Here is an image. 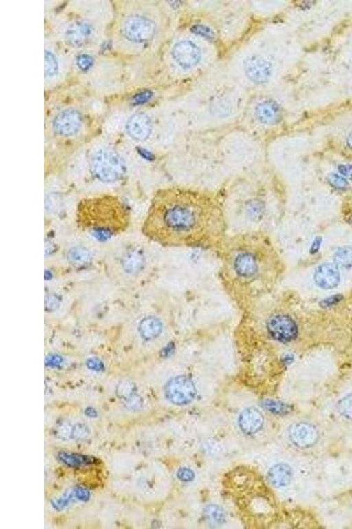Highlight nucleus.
I'll return each mask as SVG.
<instances>
[{"label": "nucleus", "instance_id": "f257e3e1", "mask_svg": "<svg viewBox=\"0 0 352 529\" xmlns=\"http://www.w3.org/2000/svg\"><path fill=\"white\" fill-rule=\"evenodd\" d=\"M226 229L224 209L215 198L170 188L154 196L143 231L163 245L210 248L222 247Z\"/></svg>", "mask_w": 352, "mask_h": 529}, {"label": "nucleus", "instance_id": "f03ea898", "mask_svg": "<svg viewBox=\"0 0 352 529\" xmlns=\"http://www.w3.org/2000/svg\"><path fill=\"white\" fill-rule=\"evenodd\" d=\"M224 278L238 295L260 297L270 292L283 273V264L270 239L245 235L224 242Z\"/></svg>", "mask_w": 352, "mask_h": 529}, {"label": "nucleus", "instance_id": "7ed1b4c3", "mask_svg": "<svg viewBox=\"0 0 352 529\" xmlns=\"http://www.w3.org/2000/svg\"><path fill=\"white\" fill-rule=\"evenodd\" d=\"M77 220L90 235L105 240L126 229L129 212L118 198L103 195L81 201L78 207Z\"/></svg>", "mask_w": 352, "mask_h": 529}, {"label": "nucleus", "instance_id": "20e7f679", "mask_svg": "<svg viewBox=\"0 0 352 529\" xmlns=\"http://www.w3.org/2000/svg\"><path fill=\"white\" fill-rule=\"evenodd\" d=\"M91 168L98 180L108 184L120 180L125 173L124 160L110 147H102L94 153Z\"/></svg>", "mask_w": 352, "mask_h": 529}, {"label": "nucleus", "instance_id": "39448f33", "mask_svg": "<svg viewBox=\"0 0 352 529\" xmlns=\"http://www.w3.org/2000/svg\"><path fill=\"white\" fill-rule=\"evenodd\" d=\"M155 32V22L146 15L131 14L121 25L122 36L132 43H147L153 39Z\"/></svg>", "mask_w": 352, "mask_h": 529}, {"label": "nucleus", "instance_id": "423d86ee", "mask_svg": "<svg viewBox=\"0 0 352 529\" xmlns=\"http://www.w3.org/2000/svg\"><path fill=\"white\" fill-rule=\"evenodd\" d=\"M266 326L270 337L279 342H292L298 335L297 321L283 311L270 314Z\"/></svg>", "mask_w": 352, "mask_h": 529}, {"label": "nucleus", "instance_id": "0eeeda50", "mask_svg": "<svg viewBox=\"0 0 352 529\" xmlns=\"http://www.w3.org/2000/svg\"><path fill=\"white\" fill-rule=\"evenodd\" d=\"M196 393L192 380L185 376L173 377L165 387L166 399L177 406L187 405L192 402Z\"/></svg>", "mask_w": 352, "mask_h": 529}, {"label": "nucleus", "instance_id": "6e6552de", "mask_svg": "<svg viewBox=\"0 0 352 529\" xmlns=\"http://www.w3.org/2000/svg\"><path fill=\"white\" fill-rule=\"evenodd\" d=\"M83 127V116L76 110L66 109L58 113L53 119L52 127L56 134L69 138L75 136Z\"/></svg>", "mask_w": 352, "mask_h": 529}, {"label": "nucleus", "instance_id": "1a4fd4ad", "mask_svg": "<svg viewBox=\"0 0 352 529\" xmlns=\"http://www.w3.org/2000/svg\"><path fill=\"white\" fill-rule=\"evenodd\" d=\"M172 56L176 64L188 70L197 65L201 61L202 53L199 47L192 41L182 40L173 47Z\"/></svg>", "mask_w": 352, "mask_h": 529}, {"label": "nucleus", "instance_id": "9d476101", "mask_svg": "<svg viewBox=\"0 0 352 529\" xmlns=\"http://www.w3.org/2000/svg\"><path fill=\"white\" fill-rule=\"evenodd\" d=\"M289 439L300 448H309L316 445L319 439V431L314 424L307 422H298L289 428Z\"/></svg>", "mask_w": 352, "mask_h": 529}, {"label": "nucleus", "instance_id": "9b49d317", "mask_svg": "<svg viewBox=\"0 0 352 529\" xmlns=\"http://www.w3.org/2000/svg\"><path fill=\"white\" fill-rule=\"evenodd\" d=\"M245 74L254 83H267L272 76V64L259 56H253L247 59L244 64Z\"/></svg>", "mask_w": 352, "mask_h": 529}, {"label": "nucleus", "instance_id": "f8f14e48", "mask_svg": "<svg viewBox=\"0 0 352 529\" xmlns=\"http://www.w3.org/2000/svg\"><path fill=\"white\" fill-rule=\"evenodd\" d=\"M96 33L94 27L87 21H76L68 25L65 37L69 44L74 47L86 45Z\"/></svg>", "mask_w": 352, "mask_h": 529}, {"label": "nucleus", "instance_id": "ddd939ff", "mask_svg": "<svg viewBox=\"0 0 352 529\" xmlns=\"http://www.w3.org/2000/svg\"><path fill=\"white\" fill-rule=\"evenodd\" d=\"M152 122L144 113H136L128 119L126 132L135 141H144L149 138L152 132Z\"/></svg>", "mask_w": 352, "mask_h": 529}, {"label": "nucleus", "instance_id": "4468645a", "mask_svg": "<svg viewBox=\"0 0 352 529\" xmlns=\"http://www.w3.org/2000/svg\"><path fill=\"white\" fill-rule=\"evenodd\" d=\"M264 417L262 412L256 408L244 409L239 415L238 424L242 433L247 435H254L263 429Z\"/></svg>", "mask_w": 352, "mask_h": 529}, {"label": "nucleus", "instance_id": "2eb2a0df", "mask_svg": "<svg viewBox=\"0 0 352 529\" xmlns=\"http://www.w3.org/2000/svg\"><path fill=\"white\" fill-rule=\"evenodd\" d=\"M316 284L324 289H335L340 284L341 272L338 264H323L316 270L314 276Z\"/></svg>", "mask_w": 352, "mask_h": 529}, {"label": "nucleus", "instance_id": "dca6fc26", "mask_svg": "<svg viewBox=\"0 0 352 529\" xmlns=\"http://www.w3.org/2000/svg\"><path fill=\"white\" fill-rule=\"evenodd\" d=\"M257 119L264 125H274L282 119L280 106L273 101H264L256 108Z\"/></svg>", "mask_w": 352, "mask_h": 529}, {"label": "nucleus", "instance_id": "f3484780", "mask_svg": "<svg viewBox=\"0 0 352 529\" xmlns=\"http://www.w3.org/2000/svg\"><path fill=\"white\" fill-rule=\"evenodd\" d=\"M270 484L275 487L283 488L291 484L292 478V468L285 463H278L270 468L268 473Z\"/></svg>", "mask_w": 352, "mask_h": 529}, {"label": "nucleus", "instance_id": "a211bd4d", "mask_svg": "<svg viewBox=\"0 0 352 529\" xmlns=\"http://www.w3.org/2000/svg\"><path fill=\"white\" fill-rule=\"evenodd\" d=\"M163 324L162 320L155 317H146L141 321L138 331L140 335L146 340L155 339L162 335Z\"/></svg>", "mask_w": 352, "mask_h": 529}, {"label": "nucleus", "instance_id": "6ab92c4d", "mask_svg": "<svg viewBox=\"0 0 352 529\" xmlns=\"http://www.w3.org/2000/svg\"><path fill=\"white\" fill-rule=\"evenodd\" d=\"M59 461L69 467H82L92 464L94 458L90 456L77 455V453H60L58 455Z\"/></svg>", "mask_w": 352, "mask_h": 529}, {"label": "nucleus", "instance_id": "aec40b11", "mask_svg": "<svg viewBox=\"0 0 352 529\" xmlns=\"http://www.w3.org/2000/svg\"><path fill=\"white\" fill-rule=\"evenodd\" d=\"M144 258L138 251H131L122 261L125 271L128 273H136L144 266Z\"/></svg>", "mask_w": 352, "mask_h": 529}, {"label": "nucleus", "instance_id": "412c9836", "mask_svg": "<svg viewBox=\"0 0 352 529\" xmlns=\"http://www.w3.org/2000/svg\"><path fill=\"white\" fill-rule=\"evenodd\" d=\"M68 259L72 264H83L90 260V253L85 248L75 247L69 251Z\"/></svg>", "mask_w": 352, "mask_h": 529}, {"label": "nucleus", "instance_id": "4be33fe9", "mask_svg": "<svg viewBox=\"0 0 352 529\" xmlns=\"http://www.w3.org/2000/svg\"><path fill=\"white\" fill-rule=\"evenodd\" d=\"M58 62L49 50H45V77L52 78L58 74Z\"/></svg>", "mask_w": 352, "mask_h": 529}, {"label": "nucleus", "instance_id": "5701e85b", "mask_svg": "<svg viewBox=\"0 0 352 529\" xmlns=\"http://www.w3.org/2000/svg\"><path fill=\"white\" fill-rule=\"evenodd\" d=\"M207 518L214 523L222 524L226 521V513L224 510L216 505H210L206 508Z\"/></svg>", "mask_w": 352, "mask_h": 529}, {"label": "nucleus", "instance_id": "b1692460", "mask_svg": "<svg viewBox=\"0 0 352 529\" xmlns=\"http://www.w3.org/2000/svg\"><path fill=\"white\" fill-rule=\"evenodd\" d=\"M338 408L342 417L352 420V393L344 396L338 402Z\"/></svg>", "mask_w": 352, "mask_h": 529}, {"label": "nucleus", "instance_id": "393cba45", "mask_svg": "<svg viewBox=\"0 0 352 529\" xmlns=\"http://www.w3.org/2000/svg\"><path fill=\"white\" fill-rule=\"evenodd\" d=\"M263 407L267 411L272 412V414H285L287 412V406L280 402L274 401V400H266L263 402Z\"/></svg>", "mask_w": 352, "mask_h": 529}, {"label": "nucleus", "instance_id": "a878e982", "mask_svg": "<svg viewBox=\"0 0 352 529\" xmlns=\"http://www.w3.org/2000/svg\"><path fill=\"white\" fill-rule=\"evenodd\" d=\"M78 68L83 71L89 70L94 64V59L92 56L88 55H80L77 59Z\"/></svg>", "mask_w": 352, "mask_h": 529}, {"label": "nucleus", "instance_id": "bb28decb", "mask_svg": "<svg viewBox=\"0 0 352 529\" xmlns=\"http://www.w3.org/2000/svg\"><path fill=\"white\" fill-rule=\"evenodd\" d=\"M192 30L194 33L200 34V36L206 37L207 39H214L213 31L210 28L204 26V25H196V26L193 27Z\"/></svg>", "mask_w": 352, "mask_h": 529}, {"label": "nucleus", "instance_id": "cd10ccee", "mask_svg": "<svg viewBox=\"0 0 352 529\" xmlns=\"http://www.w3.org/2000/svg\"><path fill=\"white\" fill-rule=\"evenodd\" d=\"M134 386L132 384L127 382H122L120 386H118V393L119 396L122 398H129L132 393H133Z\"/></svg>", "mask_w": 352, "mask_h": 529}, {"label": "nucleus", "instance_id": "c85d7f7f", "mask_svg": "<svg viewBox=\"0 0 352 529\" xmlns=\"http://www.w3.org/2000/svg\"><path fill=\"white\" fill-rule=\"evenodd\" d=\"M177 477L184 483H190L194 480L195 474L191 469L184 468L177 472Z\"/></svg>", "mask_w": 352, "mask_h": 529}, {"label": "nucleus", "instance_id": "c756f323", "mask_svg": "<svg viewBox=\"0 0 352 529\" xmlns=\"http://www.w3.org/2000/svg\"><path fill=\"white\" fill-rule=\"evenodd\" d=\"M151 97H152V93L150 91H144V92H141L134 97V105H142V103L149 101Z\"/></svg>", "mask_w": 352, "mask_h": 529}]
</instances>
